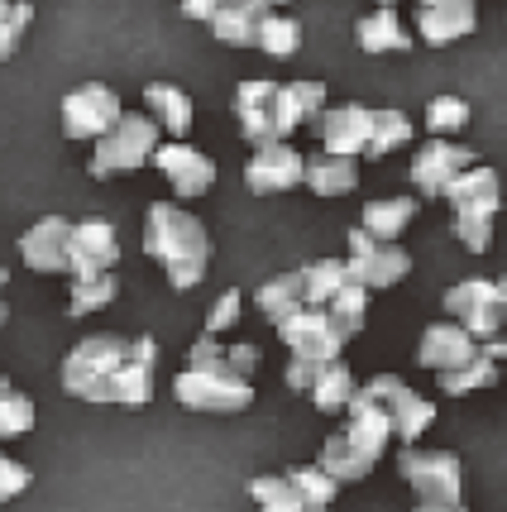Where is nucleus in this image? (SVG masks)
Segmentation results:
<instances>
[{"mask_svg": "<svg viewBox=\"0 0 507 512\" xmlns=\"http://www.w3.org/2000/svg\"><path fill=\"white\" fill-rule=\"evenodd\" d=\"M144 254L168 273V283L177 292H187L197 288L206 278V268H211V235L177 201H149V211H144Z\"/></svg>", "mask_w": 507, "mask_h": 512, "instance_id": "f257e3e1", "label": "nucleus"}, {"mask_svg": "<svg viewBox=\"0 0 507 512\" xmlns=\"http://www.w3.org/2000/svg\"><path fill=\"white\" fill-rule=\"evenodd\" d=\"M230 345H221L216 335H201L187 350V369L173 379V398L192 412H244L254 402V383L225 355Z\"/></svg>", "mask_w": 507, "mask_h": 512, "instance_id": "f03ea898", "label": "nucleus"}, {"mask_svg": "<svg viewBox=\"0 0 507 512\" xmlns=\"http://www.w3.org/2000/svg\"><path fill=\"white\" fill-rule=\"evenodd\" d=\"M450 201V230H455V240H460L469 254H488L493 245V221H498V211H503V178H498V168H488V163H474V168H464L460 178L445 187V197Z\"/></svg>", "mask_w": 507, "mask_h": 512, "instance_id": "7ed1b4c3", "label": "nucleus"}, {"mask_svg": "<svg viewBox=\"0 0 507 512\" xmlns=\"http://www.w3.org/2000/svg\"><path fill=\"white\" fill-rule=\"evenodd\" d=\"M130 335L120 331H101V335H87V340H77L72 350H67L63 369H58V379H63V393L77 402H111L115 393V374H120V364L130 359Z\"/></svg>", "mask_w": 507, "mask_h": 512, "instance_id": "20e7f679", "label": "nucleus"}, {"mask_svg": "<svg viewBox=\"0 0 507 512\" xmlns=\"http://www.w3.org/2000/svg\"><path fill=\"white\" fill-rule=\"evenodd\" d=\"M235 120L254 149L287 144V134L302 130V111H297L287 82H240L235 87Z\"/></svg>", "mask_w": 507, "mask_h": 512, "instance_id": "39448f33", "label": "nucleus"}, {"mask_svg": "<svg viewBox=\"0 0 507 512\" xmlns=\"http://www.w3.org/2000/svg\"><path fill=\"white\" fill-rule=\"evenodd\" d=\"M163 130H158L154 115L144 111H125L106 139L91 144V178H115V173H139L144 163H154Z\"/></svg>", "mask_w": 507, "mask_h": 512, "instance_id": "423d86ee", "label": "nucleus"}, {"mask_svg": "<svg viewBox=\"0 0 507 512\" xmlns=\"http://www.w3.org/2000/svg\"><path fill=\"white\" fill-rule=\"evenodd\" d=\"M402 484L417 493V503H464V465L455 450H421L407 446L397 455Z\"/></svg>", "mask_w": 507, "mask_h": 512, "instance_id": "0eeeda50", "label": "nucleus"}, {"mask_svg": "<svg viewBox=\"0 0 507 512\" xmlns=\"http://www.w3.org/2000/svg\"><path fill=\"white\" fill-rule=\"evenodd\" d=\"M345 264H350V278L359 288L383 292L412 273V254L397 245V240H378V235H369L364 225H354L350 230V259H345Z\"/></svg>", "mask_w": 507, "mask_h": 512, "instance_id": "6e6552de", "label": "nucleus"}, {"mask_svg": "<svg viewBox=\"0 0 507 512\" xmlns=\"http://www.w3.org/2000/svg\"><path fill=\"white\" fill-rule=\"evenodd\" d=\"M58 111H63V134L67 139H77V144H96V139H106V134L120 125L125 106H120L115 87H106V82H87V87L67 91Z\"/></svg>", "mask_w": 507, "mask_h": 512, "instance_id": "1a4fd4ad", "label": "nucleus"}, {"mask_svg": "<svg viewBox=\"0 0 507 512\" xmlns=\"http://www.w3.org/2000/svg\"><path fill=\"white\" fill-rule=\"evenodd\" d=\"M364 393L388 412V422H393V436L402 441V446H417L421 436L431 431V422H436V402L421 398L417 388H407L402 379H393V374H374V379L364 383Z\"/></svg>", "mask_w": 507, "mask_h": 512, "instance_id": "9d476101", "label": "nucleus"}, {"mask_svg": "<svg viewBox=\"0 0 507 512\" xmlns=\"http://www.w3.org/2000/svg\"><path fill=\"white\" fill-rule=\"evenodd\" d=\"M441 302H445V316L460 321L474 340L503 335L507 307H503V297H498V283H493V278H464V283H455V288L445 292Z\"/></svg>", "mask_w": 507, "mask_h": 512, "instance_id": "9b49d317", "label": "nucleus"}, {"mask_svg": "<svg viewBox=\"0 0 507 512\" xmlns=\"http://www.w3.org/2000/svg\"><path fill=\"white\" fill-rule=\"evenodd\" d=\"M479 154L469 144H450V139H431L412 154V187H417L421 201H441L445 187L460 178L464 168H474Z\"/></svg>", "mask_w": 507, "mask_h": 512, "instance_id": "f8f14e48", "label": "nucleus"}, {"mask_svg": "<svg viewBox=\"0 0 507 512\" xmlns=\"http://www.w3.org/2000/svg\"><path fill=\"white\" fill-rule=\"evenodd\" d=\"M72 230H77V221H63V216H44V221H34L20 235L24 268L48 273V278H53V273H72Z\"/></svg>", "mask_w": 507, "mask_h": 512, "instance_id": "ddd939ff", "label": "nucleus"}, {"mask_svg": "<svg viewBox=\"0 0 507 512\" xmlns=\"http://www.w3.org/2000/svg\"><path fill=\"white\" fill-rule=\"evenodd\" d=\"M484 355V340H474V335L464 331L460 321H431L417 340V364L421 369H431V374H450V369H464L469 359Z\"/></svg>", "mask_w": 507, "mask_h": 512, "instance_id": "4468645a", "label": "nucleus"}, {"mask_svg": "<svg viewBox=\"0 0 507 512\" xmlns=\"http://www.w3.org/2000/svg\"><path fill=\"white\" fill-rule=\"evenodd\" d=\"M302 178H307V158L297 154L292 144H264V149H254L249 163H244V187H249L254 197L292 192V187H302Z\"/></svg>", "mask_w": 507, "mask_h": 512, "instance_id": "2eb2a0df", "label": "nucleus"}, {"mask_svg": "<svg viewBox=\"0 0 507 512\" xmlns=\"http://www.w3.org/2000/svg\"><path fill=\"white\" fill-rule=\"evenodd\" d=\"M278 340L287 345V355H307V359H345V345L350 340H340L331 326V316L326 307H302L297 316H287L283 326H278Z\"/></svg>", "mask_w": 507, "mask_h": 512, "instance_id": "dca6fc26", "label": "nucleus"}, {"mask_svg": "<svg viewBox=\"0 0 507 512\" xmlns=\"http://www.w3.org/2000/svg\"><path fill=\"white\" fill-rule=\"evenodd\" d=\"M154 168L173 182V197H182V201L206 197L216 187V158L192 149V144H158Z\"/></svg>", "mask_w": 507, "mask_h": 512, "instance_id": "f3484780", "label": "nucleus"}, {"mask_svg": "<svg viewBox=\"0 0 507 512\" xmlns=\"http://www.w3.org/2000/svg\"><path fill=\"white\" fill-rule=\"evenodd\" d=\"M120 264V235L111 221L87 216L72 230V278H96V273H115Z\"/></svg>", "mask_w": 507, "mask_h": 512, "instance_id": "a211bd4d", "label": "nucleus"}, {"mask_svg": "<svg viewBox=\"0 0 507 512\" xmlns=\"http://www.w3.org/2000/svg\"><path fill=\"white\" fill-rule=\"evenodd\" d=\"M421 44L445 48L479 29V0H417Z\"/></svg>", "mask_w": 507, "mask_h": 512, "instance_id": "6ab92c4d", "label": "nucleus"}, {"mask_svg": "<svg viewBox=\"0 0 507 512\" xmlns=\"http://www.w3.org/2000/svg\"><path fill=\"white\" fill-rule=\"evenodd\" d=\"M154 374H158V340L154 335H134L130 359L115 374V407H149L154 402Z\"/></svg>", "mask_w": 507, "mask_h": 512, "instance_id": "aec40b11", "label": "nucleus"}, {"mask_svg": "<svg viewBox=\"0 0 507 512\" xmlns=\"http://www.w3.org/2000/svg\"><path fill=\"white\" fill-rule=\"evenodd\" d=\"M316 130H321V144H326L331 154L364 158L369 130H374V106H359V101H350V106H326Z\"/></svg>", "mask_w": 507, "mask_h": 512, "instance_id": "412c9836", "label": "nucleus"}, {"mask_svg": "<svg viewBox=\"0 0 507 512\" xmlns=\"http://www.w3.org/2000/svg\"><path fill=\"white\" fill-rule=\"evenodd\" d=\"M345 417H350V422L340 426V431H345V441L378 465V460H383V450H388V441H393V422H388V412H383V407L359 388L354 402L345 407Z\"/></svg>", "mask_w": 507, "mask_h": 512, "instance_id": "4be33fe9", "label": "nucleus"}, {"mask_svg": "<svg viewBox=\"0 0 507 512\" xmlns=\"http://www.w3.org/2000/svg\"><path fill=\"white\" fill-rule=\"evenodd\" d=\"M264 20H268V0H225L221 10L211 15V34L230 48H254Z\"/></svg>", "mask_w": 507, "mask_h": 512, "instance_id": "5701e85b", "label": "nucleus"}, {"mask_svg": "<svg viewBox=\"0 0 507 512\" xmlns=\"http://www.w3.org/2000/svg\"><path fill=\"white\" fill-rule=\"evenodd\" d=\"M302 187H311L316 197H350L354 187H359V158L331 154V149L311 154V158H307V178H302Z\"/></svg>", "mask_w": 507, "mask_h": 512, "instance_id": "b1692460", "label": "nucleus"}, {"mask_svg": "<svg viewBox=\"0 0 507 512\" xmlns=\"http://www.w3.org/2000/svg\"><path fill=\"white\" fill-rule=\"evenodd\" d=\"M354 44L364 48V53H407L417 39L402 29L393 5H378V10H369L364 20L354 24Z\"/></svg>", "mask_w": 507, "mask_h": 512, "instance_id": "393cba45", "label": "nucleus"}, {"mask_svg": "<svg viewBox=\"0 0 507 512\" xmlns=\"http://www.w3.org/2000/svg\"><path fill=\"white\" fill-rule=\"evenodd\" d=\"M254 302H259V312H264L268 326H283L287 316H297L302 307H307V283H302V268H292V273H278V278L259 283Z\"/></svg>", "mask_w": 507, "mask_h": 512, "instance_id": "a878e982", "label": "nucleus"}, {"mask_svg": "<svg viewBox=\"0 0 507 512\" xmlns=\"http://www.w3.org/2000/svg\"><path fill=\"white\" fill-rule=\"evenodd\" d=\"M144 106H149V115L158 120V130H168L173 139H187V130H192V96L182 87H173V82H149L144 87Z\"/></svg>", "mask_w": 507, "mask_h": 512, "instance_id": "bb28decb", "label": "nucleus"}, {"mask_svg": "<svg viewBox=\"0 0 507 512\" xmlns=\"http://www.w3.org/2000/svg\"><path fill=\"white\" fill-rule=\"evenodd\" d=\"M412 221H417V197H374L364 201V216H359V225L378 240H397Z\"/></svg>", "mask_w": 507, "mask_h": 512, "instance_id": "cd10ccee", "label": "nucleus"}, {"mask_svg": "<svg viewBox=\"0 0 507 512\" xmlns=\"http://www.w3.org/2000/svg\"><path fill=\"white\" fill-rule=\"evenodd\" d=\"M316 465L326 469L335 484H359V479L374 474V460L359 455V450L345 441V431H331V436H326V446H321V460H316Z\"/></svg>", "mask_w": 507, "mask_h": 512, "instance_id": "c85d7f7f", "label": "nucleus"}, {"mask_svg": "<svg viewBox=\"0 0 507 512\" xmlns=\"http://www.w3.org/2000/svg\"><path fill=\"white\" fill-rule=\"evenodd\" d=\"M354 393H359V388H354L350 364H345V359H331V364L321 369V379L311 383L307 398L316 402V412H331L335 417V412H345V407L354 402Z\"/></svg>", "mask_w": 507, "mask_h": 512, "instance_id": "c756f323", "label": "nucleus"}, {"mask_svg": "<svg viewBox=\"0 0 507 512\" xmlns=\"http://www.w3.org/2000/svg\"><path fill=\"white\" fill-rule=\"evenodd\" d=\"M402 144H412V115L397 111V106H374V130H369L364 158H388Z\"/></svg>", "mask_w": 507, "mask_h": 512, "instance_id": "7c9ffc66", "label": "nucleus"}, {"mask_svg": "<svg viewBox=\"0 0 507 512\" xmlns=\"http://www.w3.org/2000/svg\"><path fill=\"white\" fill-rule=\"evenodd\" d=\"M326 316H331V326L340 340H354V335L364 331V321H369V288L345 283V288L326 302Z\"/></svg>", "mask_w": 507, "mask_h": 512, "instance_id": "2f4dec72", "label": "nucleus"}, {"mask_svg": "<svg viewBox=\"0 0 507 512\" xmlns=\"http://www.w3.org/2000/svg\"><path fill=\"white\" fill-rule=\"evenodd\" d=\"M249 498L259 503V512H311L302 489L287 474H254L249 479Z\"/></svg>", "mask_w": 507, "mask_h": 512, "instance_id": "473e14b6", "label": "nucleus"}, {"mask_svg": "<svg viewBox=\"0 0 507 512\" xmlns=\"http://www.w3.org/2000/svg\"><path fill=\"white\" fill-rule=\"evenodd\" d=\"M302 283H307V307H326L335 292L354 283V278L345 259H311V264H302Z\"/></svg>", "mask_w": 507, "mask_h": 512, "instance_id": "72a5a7b5", "label": "nucleus"}, {"mask_svg": "<svg viewBox=\"0 0 507 512\" xmlns=\"http://www.w3.org/2000/svg\"><path fill=\"white\" fill-rule=\"evenodd\" d=\"M120 297V278L115 273H96V278H72V292H67V316H91L101 307H111Z\"/></svg>", "mask_w": 507, "mask_h": 512, "instance_id": "f704fd0d", "label": "nucleus"}, {"mask_svg": "<svg viewBox=\"0 0 507 512\" xmlns=\"http://www.w3.org/2000/svg\"><path fill=\"white\" fill-rule=\"evenodd\" d=\"M436 379H441V393H450V398H464V393L493 388V383L503 379V374H498V359L484 350L479 359H469L464 369H450V374H436Z\"/></svg>", "mask_w": 507, "mask_h": 512, "instance_id": "c9c22d12", "label": "nucleus"}, {"mask_svg": "<svg viewBox=\"0 0 507 512\" xmlns=\"http://www.w3.org/2000/svg\"><path fill=\"white\" fill-rule=\"evenodd\" d=\"M39 422V412H34V402L24 398L20 388L10 379H0V441H15V436H29Z\"/></svg>", "mask_w": 507, "mask_h": 512, "instance_id": "e433bc0d", "label": "nucleus"}, {"mask_svg": "<svg viewBox=\"0 0 507 512\" xmlns=\"http://www.w3.org/2000/svg\"><path fill=\"white\" fill-rule=\"evenodd\" d=\"M287 479L302 489V498H307L311 512H326L335 503V493L345 489V484H335V479L321 465H292V469H287Z\"/></svg>", "mask_w": 507, "mask_h": 512, "instance_id": "4c0bfd02", "label": "nucleus"}, {"mask_svg": "<svg viewBox=\"0 0 507 512\" xmlns=\"http://www.w3.org/2000/svg\"><path fill=\"white\" fill-rule=\"evenodd\" d=\"M268 58H292L297 48H302V24L292 20V15H278V10H268L264 29H259V44Z\"/></svg>", "mask_w": 507, "mask_h": 512, "instance_id": "58836bf2", "label": "nucleus"}, {"mask_svg": "<svg viewBox=\"0 0 507 512\" xmlns=\"http://www.w3.org/2000/svg\"><path fill=\"white\" fill-rule=\"evenodd\" d=\"M469 125V101L460 96H431V106H426V130L445 139V134H460Z\"/></svg>", "mask_w": 507, "mask_h": 512, "instance_id": "ea45409f", "label": "nucleus"}, {"mask_svg": "<svg viewBox=\"0 0 507 512\" xmlns=\"http://www.w3.org/2000/svg\"><path fill=\"white\" fill-rule=\"evenodd\" d=\"M292 91V101H297V111H302V125H321V115H326V82H311V77H297V82H287Z\"/></svg>", "mask_w": 507, "mask_h": 512, "instance_id": "a19ab883", "label": "nucleus"}, {"mask_svg": "<svg viewBox=\"0 0 507 512\" xmlns=\"http://www.w3.org/2000/svg\"><path fill=\"white\" fill-rule=\"evenodd\" d=\"M34 24V5L29 0H15V10L0 20V63H10L15 58V48L24 44V29Z\"/></svg>", "mask_w": 507, "mask_h": 512, "instance_id": "79ce46f5", "label": "nucleus"}, {"mask_svg": "<svg viewBox=\"0 0 507 512\" xmlns=\"http://www.w3.org/2000/svg\"><path fill=\"white\" fill-rule=\"evenodd\" d=\"M240 312H244V292L230 288L216 297V307H211V316H206V335H225L240 326Z\"/></svg>", "mask_w": 507, "mask_h": 512, "instance_id": "37998d69", "label": "nucleus"}, {"mask_svg": "<svg viewBox=\"0 0 507 512\" xmlns=\"http://www.w3.org/2000/svg\"><path fill=\"white\" fill-rule=\"evenodd\" d=\"M34 484V474L20 465V460H10L5 450H0V503H10V498H20L24 489Z\"/></svg>", "mask_w": 507, "mask_h": 512, "instance_id": "c03bdc74", "label": "nucleus"}, {"mask_svg": "<svg viewBox=\"0 0 507 512\" xmlns=\"http://www.w3.org/2000/svg\"><path fill=\"white\" fill-rule=\"evenodd\" d=\"M321 369H326V359H307V355H292L287 359V388L292 393H311V383L321 379Z\"/></svg>", "mask_w": 507, "mask_h": 512, "instance_id": "a18cd8bd", "label": "nucleus"}, {"mask_svg": "<svg viewBox=\"0 0 507 512\" xmlns=\"http://www.w3.org/2000/svg\"><path fill=\"white\" fill-rule=\"evenodd\" d=\"M225 0H182V15L187 20H197V24H211V15L221 10Z\"/></svg>", "mask_w": 507, "mask_h": 512, "instance_id": "49530a36", "label": "nucleus"}, {"mask_svg": "<svg viewBox=\"0 0 507 512\" xmlns=\"http://www.w3.org/2000/svg\"><path fill=\"white\" fill-rule=\"evenodd\" d=\"M484 350L498 359V364H503V359H507V335H493V340H484Z\"/></svg>", "mask_w": 507, "mask_h": 512, "instance_id": "de8ad7c7", "label": "nucleus"}, {"mask_svg": "<svg viewBox=\"0 0 507 512\" xmlns=\"http://www.w3.org/2000/svg\"><path fill=\"white\" fill-rule=\"evenodd\" d=\"M412 512H469L464 503H417Z\"/></svg>", "mask_w": 507, "mask_h": 512, "instance_id": "09e8293b", "label": "nucleus"}, {"mask_svg": "<svg viewBox=\"0 0 507 512\" xmlns=\"http://www.w3.org/2000/svg\"><path fill=\"white\" fill-rule=\"evenodd\" d=\"M498 297H503V307H507V273L498 278Z\"/></svg>", "mask_w": 507, "mask_h": 512, "instance_id": "8fccbe9b", "label": "nucleus"}, {"mask_svg": "<svg viewBox=\"0 0 507 512\" xmlns=\"http://www.w3.org/2000/svg\"><path fill=\"white\" fill-rule=\"evenodd\" d=\"M278 5H287V0H268V10H278Z\"/></svg>", "mask_w": 507, "mask_h": 512, "instance_id": "3c124183", "label": "nucleus"}, {"mask_svg": "<svg viewBox=\"0 0 507 512\" xmlns=\"http://www.w3.org/2000/svg\"><path fill=\"white\" fill-rule=\"evenodd\" d=\"M0 326H5V302H0Z\"/></svg>", "mask_w": 507, "mask_h": 512, "instance_id": "603ef678", "label": "nucleus"}, {"mask_svg": "<svg viewBox=\"0 0 507 512\" xmlns=\"http://www.w3.org/2000/svg\"><path fill=\"white\" fill-rule=\"evenodd\" d=\"M378 5H397V0H378Z\"/></svg>", "mask_w": 507, "mask_h": 512, "instance_id": "864d4df0", "label": "nucleus"}]
</instances>
